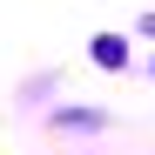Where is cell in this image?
Wrapping results in <instances>:
<instances>
[{
  "label": "cell",
  "instance_id": "obj_1",
  "mask_svg": "<svg viewBox=\"0 0 155 155\" xmlns=\"http://www.w3.org/2000/svg\"><path fill=\"white\" fill-rule=\"evenodd\" d=\"M94 61H101V68H121V61H128L121 34H101V41H94Z\"/></svg>",
  "mask_w": 155,
  "mask_h": 155
},
{
  "label": "cell",
  "instance_id": "obj_2",
  "mask_svg": "<svg viewBox=\"0 0 155 155\" xmlns=\"http://www.w3.org/2000/svg\"><path fill=\"white\" fill-rule=\"evenodd\" d=\"M142 34H155V14H142Z\"/></svg>",
  "mask_w": 155,
  "mask_h": 155
}]
</instances>
